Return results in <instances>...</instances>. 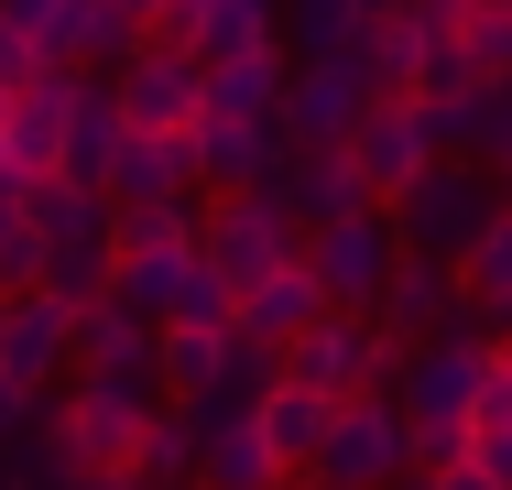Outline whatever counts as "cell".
Instances as JSON below:
<instances>
[{
    "instance_id": "obj_1",
    "label": "cell",
    "mask_w": 512,
    "mask_h": 490,
    "mask_svg": "<svg viewBox=\"0 0 512 490\" xmlns=\"http://www.w3.org/2000/svg\"><path fill=\"white\" fill-rule=\"evenodd\" d=\"M22 229H33V294L55 305H99L109 294V262H120V207L66 175H33L22 186Z\"/></svg>"
},
{
    "instance_id": "obj_2",
    "label": "cell",
    "mask_w": 512,
    "mask_h": 490,
    "mask_svg": "<svg viewBox=\"0 0 512 490\" xmlns=\"http://www.w3.org/2000/svg\"><path fill=\"white\" fill-rule=\"evenodd\" d=\"M480 382H491V338H480V327L404 349V371H393V414H404L414 469H458V458H469V403H480Z\"/></svg>"
},
{
    "instance_id": "obj_3",
    "label": "cell",
    "mask_w": 512,
    "mask_h": 490,
    "mask_svg": "<svg viewBox=\"0 0 512 490\" xmlns=\"http://www.w3.org/2000/svg\"><path fill=\"white\" fill-rule=\"evenodd\" d=\"M491 207H502V196H491L480 164H425V175L393 196V240H404L414 262H447V273H458L469 240L491 229Z\"/></svg>"
},
{
    "instance_id": "obj_4",
    "label": "cell",
    "mask_w": 512,
    "mask_h": 490,
    "mask_svg": "<svg viewBox=\"0 0 512 490\" xmlns=\"http://www.w3.org/2000/svg\"><path fill=\"white\" fill-rule=\"evenodd\" d=\"M393 480H414L404 414H393V392H349L306 458V490H393Z\"/></svg>"
},
{
    "instance_id": "obj_5",
    "label": "cell",
    "mask_w": 512,
    "mask_h": 490,
    "mask_svg": "<svg viewBox=\"0 0 512 490\" xmlns=\"http://www.w3.org/2000/svg\"><path fill=\"white\" fill-rule=\"evenodd\" d=\"M295 251H306V273L327 284V305H338V316H371L382 273L404 262V240H393V207H371V196H360V207H338V218H316Z\"/></svg>"
},
{
    "instance_id": "obj_6",
    "label": "cell",
    "mask_w": 512,
    "mask_h": 490,
    "mask_svg": "<svg viewBox=\"0 0 512 490\" xmlns=\"http://www.w3.org/2000/svg\"><path fill=\"white\" fill-rule=\"evenodd\" d=\"M295 240H306V229H295V218H284L262 186L207 196V207H197V262H207V284H229V294L262 284L273 262H295Z\"/></svg>"
},
{
    "instance_id": "obj_7",
    "label": "cell",
    "mask_w": 512,
    "mask_h": 490,
    "mask_svg": "<svg viewBox=\"0 0 512 490\" xmlns=\"http://www.w3.org/2000/svg\"><path fill=\"white\" fill-rule=\"evenodd\" d=\"M164 392H120V382H66L44 392V436L77 458V469H131L142 458V425H153Z\"/></svg>"
},
{
    "instance_id": "obj_8",
    "label": "cell",
    "mask_w": 512,
    "mask_h": 490,
    "mask_svg": "<svg viewBox=\"0 0 512 490\" xmlns=\"http://www.w3.org/2000/svg\"><path fill=\"white\" fill-rule=\"evenodd\" d=\"M393 371H404V349H393L371 316H316L306 338L284 349V382L327 392V403H349V392H393Z\"/></svg>"
},
{
    "instance_id": "obj_9",
    "label": "cell",
    "mask_w": 512,
    "mask_h": 490,
    "mask_svg": "<svg viewBox=\"0 0 512 490\" xmlns=\"http://www.w3.org/2000/svg\"><path fill=\"white\" fill-rule=\"evenodd\" d=\"M338 164H349V186L371 196V207H393V196L436 164V131H425V109H414V98H371V109H360V131L338 142Z\"/></svg>"
},
{
    "instance_id": "obj_10",
    "label": "cell",
    "mask_w": 512,
    "mask_h": 490,
    "mask_svg": "<svg viewBox=\"0 0 512 490\" xmlns=\"http://www.w3.org/2000/svg\"><path fill=\"white\" fill-rule=\"evenodd\" d=\"M109 109H120V131H197V55L142 33V55L109 66Z\"/></svg>"
},
{
    "instance_id": "obj_11",
    "label": "cell",
    "mask_w": 512,
    "mask_h": 490,
    "mask_svg": "<svg viewBox=\"0 0 512 490\" xmlns=\"http://www.w3.org/2000/svg\"><path fill=\"white\" fill-rule=\"evenodd\" d=\"M316 316H338V305H327V284L306 273V251H295V262H273L262 284H240V294H229V338H251V349H273V360L306 338Z\"/></svg>"
},
{
    "instance_id": "obj_12",
    "label": "cell",
    "mask_w": 512,
    "mask_h": 490,
    "mask_svg": "<svg viewBox=\"0 0 512 490\" xmlns=\"http://www.w3.org/2000/svg\"><path fill=\"white\" fill-rule=\"evenodd\" d=\"M371 327H382V338H393V349H425V338H458V327H469V305H458V273H447V262H393V273H382V294H371Z\"/></svg>"
},
{
    "instance_id": "obj_13",
    "label": "cell",
    "mask_w": 512,
    "mask_h": 490,
    "mask_svg": "<svg viewBox=\"0 0 512 490\" xmlns=\"http://www.w3.org/2000/svg\"><path fill=\"white\" fill-rule=\"evenodd\" d=\"M77 66H33L22 88H11V120H0V164L33 186V175H55V153H66V109H77Z\"/></svg>"
},
{
    "instance_id": "obj_14",
    "label": "cell",
    "mask_w": 512,
    "mask_h": 490,
    "mask_svg": "<svg viewBox=\"0 0 512 490\" xmlns=\"http://www.w3.org/2000/svg\"><path fill=\"white\" fill-rule=\"evenodd\" d=\"M66 338H77V305H55V294H0V382L22 392H55L66 382Z\"/></svg>"
},
{
    "instance_id": "obj_15",
    "label": "cell",
    "mask_w": 512,
    "mask_h": 490,
    "mask_svg": "<svg viewBox=\"0 0 512 490\" xmlns=\"http://www.w3.org/2000/svg\"><path fill=\"white\" fill-rule=\"evenodd\" d=\"M66 371L77 382H120V392H153V327L131 305H77V338H66Z\"/></svg>"
},
{
    "instance_id": "obj_16",
    "label": "cell",
    "mask_w": 512,
    "mask_h": 490,
    "mask_svg": "<svg viewBox=\"0 0 512 490\" xmlns=\"http://www.w3.org/2000/svg\"><path fill=\"white\" fill-rule=\"evenodd\" d=\"M197 131H120V164H109V207H175L197 196Z\"/></svg>"
},
{
    "instance_id": "obj_17",
    "label": "cell",
    "mask_w": 512,
    "mask_h": 490,
    "mask_svg": "<svg viewBox=\"0 0 512 490\" xmlns=\"http://www.w3.org/2000/svg\"><path fill=\"white\" fill-rule=\"evenodd\" d=\"M360 77H349V55H295V77H284V131L295 142H349L360 131Z\"/></svg>"
},
{
    "instance_id": "obj_18",
    "label": "cell",
    "mask_w": 512,
    "mask_h": 490,
    "mask_svg": "<svg viewBox=\"0 0 512 490\" xmlns=\"http://www.w3.org/2000/svg\"><path fill=\"white\" fill-rule=\"evenodd\" d=\"M273 447L251 425V403H197V490H273Z\"/></svg>"
},
{
    "instance_id": "obj_19",
    "label": "cell",
    "mask_w": 512,
    "mask_h": 490,
    "mask_svg": "<svg viewBox=\"0 0 512 490\" xmlns=\"http://www.w3.org/2000/svg\"><path fill=\"white\" fill-rule=\"evenodd\" d=\"M284 153H295V131H284V120H197V175H207L218 196L273 186V175H284Z\"/></svg>"
},
{
    "instance_id": "obj_20",
    "label": "cell",
    "mask_w": 512,
    "mask_h": 490,
    "mask_svg": "<svg viewBox=\"0 0 512 490\" xmlns=\"http://www.w3.org/2000/svg\"><path fill=\"white\" fill-rule=\"evenodd\" d=\"M327 414H338V403H327V392H306V382H262V392H251V425H262V447H273V469H284V480H306Z\"/></svg>"
},
{
    "instance_id": "obj_21",
    "label": "cell",
    "mask_w": 512,
    "mask_h": 490,
    "mask_svg": "<svg viewBox=\"0 0 512 490\" xmlns=\"http://www.w3.org/2000/svg\"><path fill=\"white\" fill-rule=\"evenodd\" d=\"M273 207L295 218V229H316V218H338V207H360V186H349V164H338V142H295L284 153V175H273Z\"/></svg>"
},
{
    "instance_id": "obj_22",
    "label": "cell",
    "mask_w": 512,
    "mask_h": 490,
    "mask_svg": "<svg viewBox=\"0 0 512 490\" xmlns=\"http://www.w3.org/2000/svg\"><path fill=\"white\" fill-rule=\"evenodd\" d=\"M458 305H469L480 338H502V327H512V196L491 207V229H480L469 262H458Z\"/></svg>"
},
{
    "instance_id": "obj_23",
    "label": "cell",
    "mask_w": 512,
    "mask_h": 490,
    "mask_svg": "<svg viewBox=\"0 0 512 490\" xmlns=\"http://www.w3.org/2000/svg\"><path fill=\"white\" fill-rule=\"evenodd\" d=\"M109 164H120V109H109V77H88L77 109H66V153H55V175L88 186V196H109Z\"/></svg>"
},
{
    "instance_id": "obj_24",
    "label": "cell",
    "mask_w": 512,
    "mask_h": 490,
    "mask_svg": "<svg viewBox=\"0 0 512 490\" xmlns=\"http://www.w3.org/2000/svg\"><path fill=\"white\" fill-rule=\"evenodd\" d=\"M273 11H284V0H207L197 22H186L197 77L207 66H240V55H284V44H273Z\"/></svg>"
},
{
    "instance_id": "obj_25",
    "label": "cell",
    "mask_w": 512,
    "mask_h": 490,
    "mask_svg": "<svg viewBox=\"0 0 512 490\" xmlns=\"http://www.w3.org/2000/svg\"><path fill=\"white\" fill-rule=\"evenodd\" d=\"M284 55H240V66H207L197 77V120H284Z\"/></svg>"
},
{
    "instance_id": "obj_26",
    "label": "cell",
    "mask_w": 512,
    "mask_h": 490,
    "mask_svg": "<svg viewBox=\"0 0 512 490\" xmlns=\"http://www.w3.org/2000/svg\"><path fill=\"white\" fill-rule=\"evenodd\" d=\"M349 77H360V98H414V33H404V11H382V22H360L349 44Z\"/></svg>"
},
{
    "instance_id": "obj_27",
    "label": "cell",
    "mask_w": 512,
    "mask_h": 490,
    "mask_svg": "<svg viewBox=\"0 0 512 490\" xmlns=\"http://www.w3.org/2000/svg\"><path fill=\"white\" fill-rule=\"evenodd\" d=\"M131 480H153V490H197V403H153Z\"/></svg>"
},
{
    "instance_id": "obj_28",
    "label": "cell",
    "mask_w": 512,
    "mask_h": 490,
    "mask_svg": "<svg viewBox=\"0 0 512 490\" xmlns=\"http://www.w3.org/2000/svg\"><path fill=\"white\" fill-rule=\"evenodd\" d=\"M469 469L491 490H512V371L491 360V382H480V403H469Z\"/></svg>"
},
{
    "instance_id": "obj_29",
    "label": "cell",
    "mask_w": 512,
    "mask_h": 490,
    "mask_svg": "<svg viewBox=\"0 0 512 490\" xmlns=\"http://www.w3.org/2000/svg\"><path fill=\"white\" fill-rule=\"evenodd\" d=\"M0 490H77V458H66L44 425H33L22 447H0Z\"/></svg>"
},
{
    "instance_id": "obj_30",
    "label": "cell",
    "mask_w": 512,
    "mask_h": 490,
    "mask_svg": "<svg viewBox=\"0 0 512 490\" xmlns=\"http://www.w3.org/2000/svg\"><path fill=\"white\" fill-rule=\"evenodd\" d=\"M33 284V229H22V175L0 164V294Z\"/></svg>"
},
{
    "instance_id": "obj_31",
    "label": "cell",
    "mask_w": 512,
    "mask_h": 490,
    "mask_svg": "<svg viewBox=\"0 0 512 490\" xmlns=\"http://www.w3.org/2000/svg\"><path fill=\"white\" fill-rule=\"evenodd\" d=\"M0 22H11V33H22V44H33L44 66H55V33L77 22V0H0Z\"/></svg>"
},
{
    "instance_id": "obj_32",
    "label": "cell",
    "mask_w": 512,
    "mask_h": 490,
    "mask_svg": "<svg viewBox=\"0 0 512 490\" xmlns=\"http://www.w3.org/2000/svg\"><path fill=\"white\" fill-rule=\"evenodd\" d=\"M44 425V392H22V382H0V447H22Z\"/></svg>"
},
{
    "instance_id": "obj_33",
    "label": "cell",
    "mask_w": 512,
    "mask_h": 490,
    "mask_svg": "<svg viewBox=\"0 0 512 490\" xmlns=\"http://www.w3.org/2000/svg\"><path fill=\"white\" fill-rule=\"evenodd\" d=\"M33 66H44V55H33V44H22V33H11V22H0V88H22V77H33Z\"/></svg>"
},
{
    "instance_id": "obj_34",
    "label": "cell",
    "mask_w": 512,
    "mask_h": 490,
    "mask_svg": "<svg viewBox=\"0 0 512 490\" xmlns=\"http://www.w3.org/2000/svg\"><path fill=\"white\" fill-rule=\"evenodd\" d=\"M404 490H491V480H480V469H469V458H458V469H414Z\"/></svg>"
},
{
    "instance_id": "obj_35",
    "label": "cell",
    "mask_w": 512,
    "mask_h": 490,
    "mask_svg": "<svg viewBox=\"0 0 512 490\" xmlns=\"http://www.w3.org/2000/svg\"><path fill=\"white\" fill-rule=\"evenodd\" d=\"M77 490H142L131 469H77Z\"/></svg>"
},
{
    "instance_id": "obj_36",
    "label": "cell",
    "mask_w": 512,
    "mask_h": 490,
    "mask_svg": "<svg viewBox=\"0 0 512 490\" xmlns=\"http://www.w3.org/2000/svg\"><path fill=\"white\" fill-rule=\"evenodd\" d=\"M109 11H131V22H142V33H153V22H164V0H109Z\"/></svg>"
},
{
    "instance_id": "obj_37",
    "label": "cell",
    "mask_w": 512,
    "mask_h": 490,
    "mask_svg": "<svg viewBox=\"0 0 512 490\" xmlns=\"http://www.w3.org/2000/svg\"><path fill=\"white\" fill-rule=\"evenodd\" d=\"M382 11H404V0H360V22H382Z\"/></svg>"
},
{
    "instance_id": "obj_38",
    "label": "cell",
    "mask_w": 512,
    "mask_h": 490,
    "mask_svg": "<svg viewBox=\"0 0 512 490\" xmlns=\"http://www.w3.org/2000/svg\"><path fill=\"white\" fill-rule=\"evenodd\" d=\"M491 360H502V371H512V327H502V338H491Z\"/></svg>"
},
{
    "instance_id": "obj_39",
    "label": "cell",
    "mask_w": 512,
    "mask_h": 490,
    "mask_svg": "<svg viewBox=\"0 0 512 490\" xmlns=\"http://www.w3.org/2000/svg\"><path fill=\"white\" fill-rule=\"evenodd\" d=\"M480 11H512V0H480Z\"/></svg>"
},
{
    "instance_id": "obj_40",
    "label": "cell",
    "mask_w": 512,
    "mask_h": 490,
    "mask_svg": "<svg viewBox=\"0 0 512 490\" xmlns=\"http://www.w3.org/2000/svg\"><path fill=\"white\" fill-rule=\"evenodd\" d=\"M273 490H295V480H273Z\"/></svg>"
},
{
    "instance_id": "obj_41",
    "label": "cell",
    "mask_w": 512,
    "mask_h": 490,
    "mask_svg": "<svg viewBox=\"0 0 512 490\" xmlns=\"http://www.w3.org/2000/svg\"><path fill=\"white\" fill-rule=\"evenodd\" d=\"M142 490H153V480H142Z\"/></svg>"
},
{
    "instance_id": "obj_42",
    "label": "cell",
    "mask_w": 512,
    "mask_h": 490,
    "mask_svg": "<svg viewBox=\"0 0 512 490\" xmlns=\"http://www.w3.org/2000/svg\"><path fill=\"white\" fill-rule=\"evenodd\" d=\"M393 490H404V480H393Z\"/></svg>"
}]
</instances>
